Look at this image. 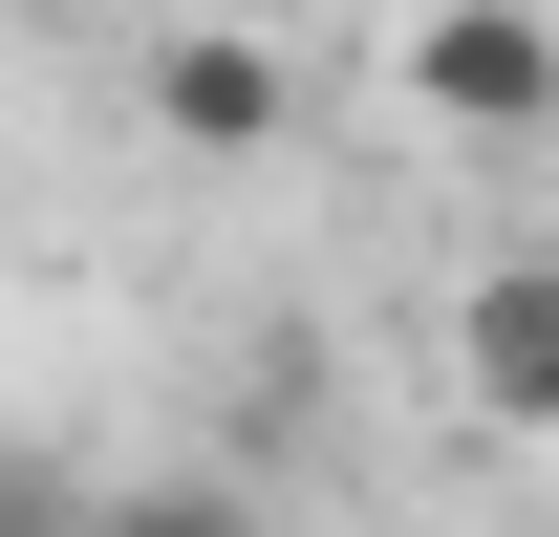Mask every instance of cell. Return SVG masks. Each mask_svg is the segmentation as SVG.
Returning <instances> with one entry per match:
<instances>
[{"mask_svg": "<svg viewBox=\"0 0 559 537\" xmlns=\"http://www.w3.org/2000/svg\"><path fill=\"white\" fill-rule=\"evenodd\" d=\"M474 408L495 430H559V259H495L474 279Z\"/></svg>", "mask_w": 559, "mask_h": 537, "instance_id": "3957f363", "label": "cell"}, {"mask_svg": "<svg viewBox=\"0 0 559 537\" xmlns=\"http://www.w3.org/2000/svg\"><path fill=\"white\" fill-rule=\"evenodd\" d=\"M409 86H430V108H452L474 151H516V130L559 108V44L516 22V0H430V44H409Z\"/></svg>", "mask_w": 559, "mask_h": 537, "instance_id": "6da1fadb", "label": "cell"}, {"mask_svg": "<svg viewBox=\"0 0 559 537\" xmlns=\"http://www.w3.org/2000/svg\"><path fill=\"white\" fill-rule=\"evenodd\" d=\"M280 44H237V22H194V44H151V130L173 151H280Z\"/></svg>", "mask_w": 559, "mask_h": 537, "instance_id": "7a4b0ae2", "label": "cell"}, {"mask_svg": "<svg viewBox=\"0 0 559 537\" xmlns=\"http://www.w3.org/2000/svg\"><path fill=\"white\" fill-rule=\"evenodd\" d=\"M0 537H86V494H44V473H0Z\"/></svg>", "mask_w": 559, "mask_h": 537, "instance_id": "5b68a950", "label": "cell"}, {"mask_svg": "<svg viewBox=\"0 0 559 537\" xmlns=\"http://www.w3.org/2000/svg\"><path fill=\"white\" fill-rule=\"evenodd\" d=\"M86 537H259L237 473H130V494H86Z\"/></svg>", "mask_w": 559, "mask_h": 537, "instance_id": "277c9868", "label": "cell"}]
</instances>
